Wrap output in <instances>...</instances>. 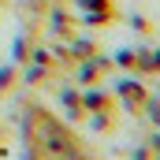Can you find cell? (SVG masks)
I'll list each match as a JSON object with an SVG mask.
<instances>
[{"mask_svg":"<svg viewBox=\"0 0 160 160\" xmlns=\"http://www.w3.org/2000/svg\"><path fill=\"white\" fill-rule=\"evenodd\" d=\"M41 142H45V149L48 153H56V157H63V153H71V142H67V134L56 127V123H41Z\"/></svg>","mask_w":160,"mask_h":160,"instance_id":"6da1fadb","label":"cell"}]
</instances>
